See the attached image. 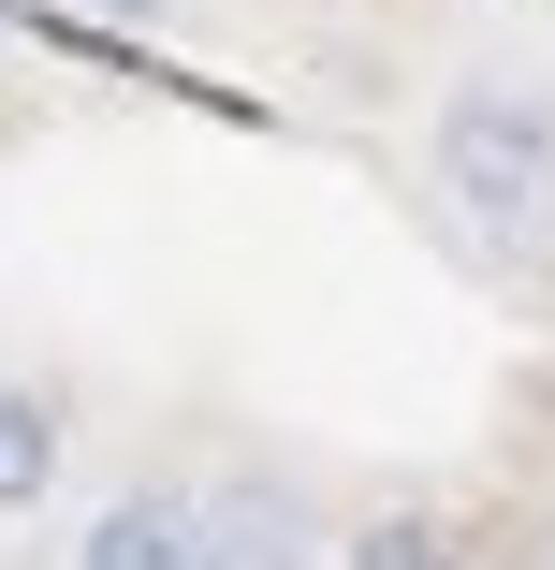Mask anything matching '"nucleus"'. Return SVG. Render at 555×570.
<instances>
[{"instance_id": "nucleus-1", "label": "nucleus", "mask_w": 555, "mask_h": 570, "mask_svg": "<svg viewBox=\"0 0 555 570\" xmlns=\"http://www.w3.org/2000/svg\"><path fill=\"white\" fill-rule=\"evenodd\" d=\"M438 205H454V235L483 264H555V118H526V102H454Z\"/></svg>"}, {"instance_id": "nucleus-2", "label": "nucleus", "mask_w": 555, "mask_h": 570, "mask_svg": "<svg viewBox=\"0 0 555 570\" xmlns=\"http://www.w3.org/2000/svg\"><path fill=\"white\" fill-rule=\"evenodd\" d=\"M88 570H205V512L190 498H132L88 527Z\"/></svg>"}, {"instance_id": "nucleus-5", "label": "nucleus", "mask_w": 555, "mask_h": 570, "mask_svg": "<svg viewBox=\"0 0 555 570\" xmlns=\"http://www.w3.org/2000/svg\"><path fill=\"white\" fill-rule=\"evenodd\" d=\"M541 570H555V541H541Z\"/></svg>"}, {"instance_id": "nucleus-4", "label": "nucleus", "mask_w": 555, "mask_h": 570, "mask_svg": "<svg viewBox=\"0 0 555 570\" xmlns=\"http://www.w3.org/2000/svg\"><path fill=\"white\" fill-rule=\"evenodd\" d=\"M351 570H454V556H438L424 527H366V541H351Z\"/></svg>"}, {"instance_id": "nucleus-3", "label": "nucleus", "mask_w": 555, "mask_h": 570, "mask_svg": "<svg viewBox=\"0 0 555 570\" xmlns=\"http://www.w3.org/2000/svg\"><path fill=\"white\" fill-rule=\"evenodd\" d=\"M59 469V424H44V395H0V498H30Z\"/></svg>"}]
</instances>
